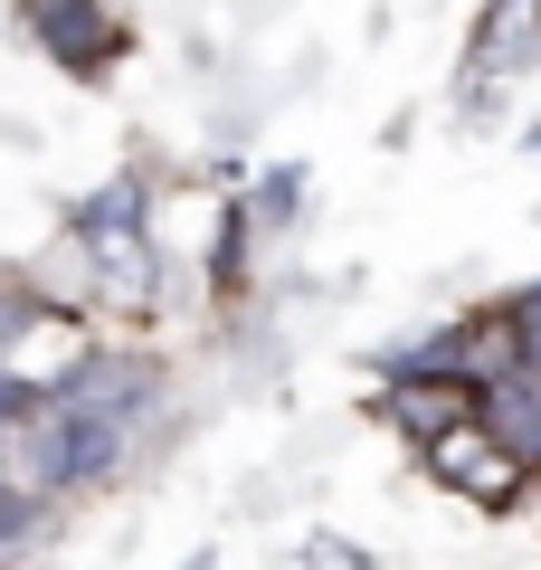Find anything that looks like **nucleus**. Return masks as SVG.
Segmentation results:
<instances>
[{"mask_svg": "<svg viewBox=\"0 0 541 570\" xmlns=\"http://www.w3.org/2000/svg\"><path fill=\"white\" fill-rule=\"evenodd\" d=\"M77 228L86 247H96V285H105V305L115 314H142L161 295V266H153V190L142 181H115L96 190V200H77Z\"/></svg>", "mask_w": 541, "mask_h": 570, "instance_id": "nucleus-1", "label": "nucleus"}, {"mask_svg": "<svg viewBox=\"0 0 541 570\" xmlns=\"http://www.w3.org/2000/svg\"><path fill=\"white\" fill-rule=\"evenodd\" d=\"M29 29H39L48 58H67V77H105V67H124V48H134V29H124L105 0H29Z\"/></svg>", "mask_w": 541, "mask_h": 570, "instance_id": "nucleus-2", "label": "nucleus"}, {"mask_svg": "<svg viewBox=\"0 0 541 570\" xmlns=\"http://www.w3.org/2000/svg\"><path fill=\"white\" fill-rule=\"evenodd\" d=\"M541 58V0H494L465 48V86H494V77H522Z\"/></svg>", "mask_w": 541, "mask_h": 570, "instance_id": "nucleus-3", "label": "nucleus"}, {"mask_svg": "<svg viewBox=\"0 0 541 570\" xmlns=\"http://www.w3.org/2000/svg\"><path fill=\"white\" fill-rule=\"evenodd\" d=\"M475 419L494 428L503 448L522 456V475H532V466H541V362L494 371V381H484V400H475Z\"/></svg>", "mask_w": 541, "mask_h": 570, "instance_id": "nucleus-4", "label": "nucleus"}, {"mask_svg": "<svg viewBox=\"0 0 541 570\" xmlns=\"http://www.w3.org/2000/svg\"><path fill=\"white\" fill-rule=\"evenodd\" d=\"M39 532V494H20V485H0V561Z\"/></svg>", "mask_w": 541, "mask_h": 570, "instance_id": "nucleus-5", "label": "nucleus"}, {"mask_svg": "<svg viewBox=\"0 0 541 570\" xmlns=\"http://www.w3.org/2000/svg\"><path fill=\"white\" fill-rule=\"evenodd\" d=\"M295 200H304V171H266V190H257V219H266V228H285V219H295Z\"/></svg>", "mask_w": 541, "mask_h": 570, "instance_id": "nucleus-6", "label": "nucleus"}, {"mask_svg": "<svg viewBox=\"0 0 541 570\" xmlns=\"http://www.w3.org/2000/svg\"><path fill=\"white\" fill-rule=\"evenodd\" d=\"M503 324H513V343H522V362H541V285H522L513 305H503Z\"/></svg>", "mask_w": 541, "mask_h": 570, "instance_id": "nucleus-7", "label": "nucleus"}, {"mask_svg": "<svg viewBox=\"0 0 541 570\" xmlns=\"http://www.w3.org/2000/svg\"><path fill=\"white\" fill-rule=\"evenodd\" d=\"M304 561H314V570H371L352 542H333V532H314V542H304Z\"/></svg>", "mask_w": 541, "mask_h": 570, "instance_id": "nucleus-8", "label": "nucleus"}, {"mask_svg": "<svg viewBox=\"0 0 541 570\" xmlns=\"http://www.w3.org/2000/svg\"><path fill=\"white\" fill-rule=\"evenodd\" d=\"M0 428H10V419H0Z\"/></svg>", "mask_w": 541, "mask_h": 570, "instance_id": "nucleus-9", "label": "nucleus"}]
</instances>
